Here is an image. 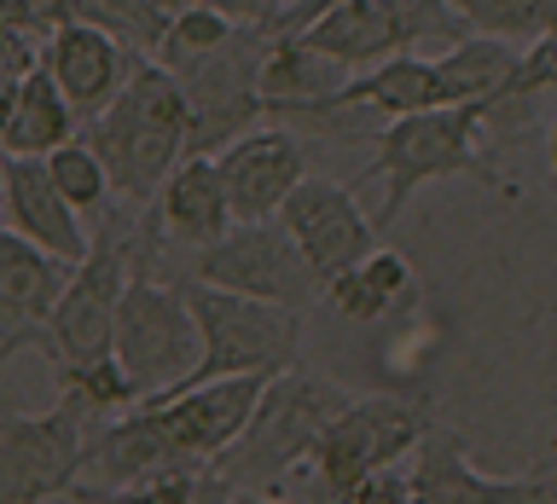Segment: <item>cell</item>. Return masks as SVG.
<instances>
[{"instance_id":"obj_5","label":"cell","mask_w":557,"mask_h":504,"mask_svg":"<svg viewBox=\"0 0 557 504\" xmlns=\"http://www.w3.org/2000/svg\"><path fill=\"white\" fill-rule=\"evenodd\" d=\"M134 232H139V209L128 203H111L94 226V250L70 285L59 295L47 319V342H52V371L59 365H87V360H104L111 354V337H116V307H122V290H128V267H134Z\"/></svg>"},{"instance_id":"obj_6","label":"cell","mask_w":557,"mask_h":504,"mask_svg":"<svg viewBox=\"0 0 557 504\" xmlns=\"http://www.w3.org/2000/svg\"><path fill=\"white\" fill-rule=\"evenodd\" d=\"M430 406L400 394H366L331 417V429L313 446V487L308 504H348V493L383 464H407L412 446L430 434Z\"/></svg>"},{"instance_id":"obj_13","label":"cell","mask_w":557,"mask_h":504,"mask_svg":"<svg viewBox=\"0 0 557 504\" xmlns=\"http://www.w3.org/2000/svg\"><path fill=\"white\" fill-rule=\"evenodd\" d=\"M215 174H221L226 209H233V226L278 220L285 198L308 174V151L285 122H278V128H250V134H238L233 146L215 151Z\"/></svg>"},{"instance_id":"obj_24","label":"cell","mask_w":557,"mask_h":504,"mask_svg":"<svg viewBox=\"0 0 557 504\" xmlns=\"http://www.w3.org/2000/svg\"><path fill=\"white\" fill-rule=\"evenodd\" d=\"M517 59H522V47H511V41H494V35H465V41H453L442 59H435V70H442L453 104H494V111H505Z\"/></svg>"},{"instance_id":"obj_26","label":"cell","mask_w":557,"mask_h":504,"mask_svg":"<svg viewBox=\"0 0 557 504\" xmlns=\"http://www.w3.org/2000/svg\"><path fill=\"white\" fill-rule=\"evenodd\" d=\"M47 174H52V186H59V198L76 209V215H104V209L116 203V191H111V174H104V163L94 156V146L87 139H70V146H59L52 156H41Z\"/></svg>"},{"instance_id":"obj_19","label":"cell","mask_w":557,"mask_h":504,"mask_svg":"<svg viewBox=\"0 0 557 504\" xmlns=\"http://www.w3.org/2000/svg\"><path fill=\"white\" fill-rule=\"evenodd\" d=\"M151 220H157V232H163L169 250H186V255L233 232V209H226L215 156H181L174 174L157 186Z\"/></svg>"},{"instance_id":"obj_7","label":"cell","mask_w":557,"mask_h":504,"mask_svg":"<svg viewBox=\"0 0 557 504\" xmlns=\"http://www.w3.org/2000/svg\"><path fill=\"white\" fill-rule=\"evenodd\" d=\"M268 47H273L268 24H238L233 41H221L203 59L169 70L181 99H186V156H215L221 146H233L238 134L256 128L261 59H268Z\"/></svg>"},{"instance_id":"obj_2","label":"cell","mask_w":557,"mask_h":504,"mask_svg":"<svg viewBox=\"0 0 557 504\" xmlns=\"http://www.w3.org/2000/svg\"><path fill=\"white\" fill-rule=\"evenodd\" d=\"M348 389H337L331 377H313V371H285L273 377L268 389H261L250 424L238 429V441L221 452L215 476L226 487H238V493H256V499H278V481L296 476L313 446H320V434L331 429V417L348 406Z\"/></svg>"},{"instance_id":"obj_8","label":"cell","mask_w":557,"mask_h":504,"mask_svg":"<svg viewBox=\"0 0 557 504\" xmlns=\"http://www.w3.org/2000/svg\"><path fill=\"white\" fill-rule=\"evenodd\" d=\"M111 354L139 389V406H146V400H163L169 389L186 382V371L198 365V319L186 313L181 290H174L169 278L128 267Z\"/></svg>"},{"instance_id":"obj_15","label":"cell","mask_w":557,"mask_h":504,"mask_svg":"<svg viewBox=\"0 0 557 504\" xmlns=\"http://www.w3.org/2000/svg\"><path fill=\"white\" fill-rule=\"evenodd\" d=\"M146 59V52H134L122 35L99 29V24H82V17H70V24H59L41 41V64L47 76L59 81V93L76 104L82 122H94L104 104H111L122 87H128L134 64Z\"/></svg>"},{"instance_id":"obj_29","label":"cell","mask_w":557,"mask_h":504,"mask_svg":"<svg viewBox=\"0 0 557 504\" xmlns=\"http://www.w3.org/2000/svg\"><path fill=\"white\" fill-rule=\"evenodd\" d=\"M70 24V12H64V0H0V29H24V35H47Z\"/></svg>"},{"instance_id":"obj_23","label":"cell","mask_w":557,"mask_h":504,"mask_svg":"<svg viewBox=\"0 0 557 504\" xmlns=\"http://www.w3.org/2000/svg\"><path fill=\"white\" fill-rule=\"evenodd\" d=\"M418 295V273L407 255L395 250H372L366 261H355L348 273L325 278V302L343 313V319H360V325H377L389 319V313H400Z\"/></svg>"},{"instance_id":"obj_25","label":"cell","mask_w":557,"mask_h":504,"mask_svg":"<svg viewBox=\"0 0 557 504\" xmlns=\"http://www.w3.org/2000/svg\"><path fill=\"white\" fill-rule=\"evenodd\" d=\"M453 12L470 35H494L511 47H529L557 29V0H453Z\"/></svg>"},{"instance_id":"obj_32","label":"cell","mask_w":557,"mask_h":504,"mask_svg":"<svg viewBox=\"0 0 557 504\" xmlns=\"http://www.w3.org/2000/svg\"><path fill=\"white\" fill-rule=\"evenodd\" d=\"M250 499H256V493H238V487H226V481L215 476V469H203L186 504H250Z\"/></svg>"},{"instance_id":"obj_27","label":"cell","mask_w":557,"mask_h":504,"mask_svg":"<svg viewBox=\"0 0 557 504\" xmlns=\"http://www.w3.org/2000/svg\"><path fill=\"white\" fill-rule=\"evenodd\" d=\"M233 29H238V17H226L215 7H181V12H169L151 59L163 70H181L191 59H203V52H215L221 41H233Z\"/></svg>"},{"instance_id":"obj_21","label":"cell","mask_w":557,"mask_h":504,"mask_svg":"<svg viewBox=\"0 0 557 504\" xmlns=\"http://www.w3.org/2000/svg\"><path fill=\"white\" fill-rule=\"evenodd\" d=\"M64 261H52L47 250H35L29 238H17L0 226V313H7L12 325H47L52 307H59V295L70 285Z\"/></svg>"},{"instance_id":"obj_22","label":"cell","mask_w":557,"mask_h":504,"mask_svg":"<svg viewBox=\"0 0 557 504\" xmlns=\"http://www.w3.org/2000/svg\"><path fill=\"white\" fill-rule=\"evenodd\" d=\"M70 139H82V116L76 104L59 93V81L47 76V64H35L12 93V122H7V139L0 151L7 156H52Z\"/></svg>"},{"instance_id":"obj_38","label":"cell","mask_w":557,"mask_h":504,"mask_svg":"<svg viewBox=\"0 0 557 504\" xmlns=\"http://www.w3.org/2000/svg\"><path fill=\"white\" fill-rule=\"evenodd\" d=\"M552 52H557V29H552Z\"/></svg>"},{"instance_id":"obj_28","label":"cell","mask_w":557,"mask_h":504,"mask_svg":"<svg viewBox=\"0 0 557 504\" xmlns=\"http://www.w3.org/2000/svg\"><path fill=\"white\" fill-rule=\"evenodd\" d=\"M209 469V464H203ZM203 469H181V476H151V481H128V487H87L76 481L64 493V504H186Z\"/></svg>"},{"instance_id":"obj_4","label":"cell","mask_w":557,"mask_h":504,"mask_svg":"<svg viewBox=\"0 0 557 504\" xmlns=\"http://www.w3.org/2000/svg\"><path fill=\"white\" fill-rule=\"evenodd\" d=\"M494 104H442V111H418L383 122L372 139V174L383 180V203L372 226L389 232L424 186L447 180V174H476V180L499 186V174L482 156V128L494 122Z\"/></svg>"},{"instance_id":"obj_34","label":"cell","mask_w":557,"mask_h":504,"mask_svg":"<svg viewBox=\"0 0 557 504\" xmlns=\"http://www.w3.org/2000/svg\"><path fill=\"white\" fill-rule=\"evenodd\" d=\"M546 156H552V186H557V116H552V134H546Z\"/></svg>"},{"instance_id":"obj_14","label":"cell","mask_w":557,"mask_h":504,"mask_svg":"<svg viewBox=\"0 0 557 504\" xmlns=\"http://www.w3.org/2000/svg\"><path fill=\"white\" fill-rule=\"evenodd\" d=\"M268 382L273 377H221V382H203V389L146 400V412L157 417V429L181 446V458L215 464L221 452L238 441V429L250 424V412H256V400Z\"/></svg>"},{"instance_id":"obj_36","label":"cell","mask_w":557,"mask_h":504,"mask_svg":"<svg viewBox=\"0 0 557 504\" xmlns=\"http://www.w3.org/2000/svg\"><path fill=\"white\" fill-rule=\"evenodd\" d=\"M552 469H557V441H552Z\"/></svg>"},{"instance_id":"obj_33","label":"cell","mask_w":557,"mask_h":504,"mask_svg":"<svg viewBox=\"0 0 557 504\" xmlns=\"http://www.w3.org/2000/svg\"><path fill=\"white\" fill-rule=\"evenodd\" d=\"M12 93H17V87L0 81V139H7V122H12Z\"/></svg>"},{"instance_id":"obj_11","label":"cell","mask_w":557,"mask_h":504,"mask_svg":"<svg viewBox=\"0 0 557 504\" xmlns=\"http://www.w3.org/2000/svg\"><path fill=\"white\" fill-rule=\"evenodd\" d=\"M278 226H285L290 243L308 255V267L320 273V285L377 250V226L366 220L355 191L343 180H331V174H302V186L285 198V209H278Z\"/></svg>"},{"instance_id":"obj_3","label":"cell","mask_w":557,"mask_h":504,"mask_svg":"<svg viewBox=\"0 0 557 504\" xmlns=\"http://www.w3.org/2000/svg\"><path fill=\"white\" fill-rule=\"evenodd\" d=\"M181 290L186 313L198 319V365L186 371L181 389H203L221 377H285L302 360V313L250 302V295L198 285V278H169ZM169 389V394H181Z\"/></svg>"},{"instance_id":"obj_20","label":"cell","mask_w":557,"mask_h":504,"mask_svg":"<svg viewBox=\"0 0 557 504\" xmlns=\"http://www.w3.org/2000/svg\"><path fill=\"white\" fill-rule=\"evenodd\" d=\"M442 104H453V99H447V81H442V70H435V59H424V52H395V59L348 76L331 116H348V111L366 116L372 111L383 122H395V116H418V111H442Z\"/></svg>"},{"instance_id":"obj_12","label":"cell","mask_w":557,"mask_h":504,"mask_svg":"<svg viewBox=\"0 0 557 504\" xmlns=\"http://www.w3.org/2000/svg\"><path fill=\"white\" fill-rule=\"evenodd\" d=\"M412 504H552L557 499V469H540V476H482L470 464V446L459 429L430 424V434L412 446Z\"/></svg>"},{"instance_id":"obj_35","label":"cell","mask_w":557,"mask_h":504,"mask_svg":"<svg viewBox=\"0 0 557 504\" xmlns=\"http://www.w3.org/2000/svg\"><path fill=\"white\" fill-rule=\"evenodd\" d=\"M250 504H290V499H250Z\"/></svg>"},{"instance_id":"obj_18","label":"cell","mask_w":557,"mask_h":504,"mask_svg":"<svg viewBox=\"0 0 557 504\" xmlns=\"http://www.w3.org/2000/svg\"><path fill=\"white\" fill-rule=\"evenodd\" d=\"M181 469H203V464L181 458V446L157 429V417L146 406L99 424L87 434V452H82L87 487H128V481H151V476H181Z\"/></svg>"},{"instance_id":"obj_31","label":"cell","mask_w":557,"mask_h":504,"mask_svg":"<svg viewBox=\"0 0 557 504\" xmlns=\"http://www.w3.org/2000/svg\"><path fill=\"white\" fill-rule=\"evenodd\" d=\"M35 64H41V47H35V35H24V29H0V81L17 87Z\"/></svg>"},{"instance_id":"obj_9","label":"cell","mask_w":557,"mask_h":504,"mask_svg":"<svg viewBox=\"0 0 557 504\" xmlns=\"http://www.w3.org/2000/svg\"><path fill=\"white\" fill-rule=\"evenodd\" d=\"M181 273L198 278V285L250 295V302H273V307H296V313H308L313 302H325L320 273L308 267V255L296 250L290 232L278 220L233 226L226 238L181 255ZM181 273H174V278H181Z\"/></svg>"},{"instance_id":"obj_37","label":"cell","mask_w":557,"mask_h":504,"mask_svg":"<svg viewBox=\"0 0 557 504\" xmlns=\"http://www.w3.org/2000/svg\"><path fill=\"white\" fill-rule=\"evenodd\" d=\"M0 174H7V151H0Z\"/></svg>"},{"instance_id":"obj_16","label":"cell","mask_w":557,"mask_h":504,"mask_svg":"<svg viewBox=\"0 0 557 504\" xmlns=\"http://www.w3.org/2000/svg\"><path fill=\"white\" fill-rule=\"evenodd\" d=\"M0 220H7V232L29 238L35 250H47L64 267H82L87 250H94L82 215L59 198V186H52L41 156H7V174H0Z\"/></svg>"},{"instance_id":"obj_1","label":"cell","mask_w":557,"mask_h":504,"mask_svg":"<svg viewBox=\"0 0 557 504\" xmlns=\"http://www.w3.org/2000/svg\"><path fill=\"white\" fill-rule=\"evenodd\" d=\"M82 139L111 174L116 203L151 209L157 186L186 156V99L157 59H139L128 87L104 104L94 122H82Z\"/></svg>"},{"instance_id":"obj_17","label":"cell","mask_w":557,"mask_h":504,"mask_svg":"<svg viewBox=\"0 0 557 504\" xmlns=\"http://www.w3.org/2000/svg\"><path fill=\"white\" fill-rule=\"evenodd\" d=\"M348 76H355V70L325 59V52L308 47L302 35H273L268 59H261V116L325 128L331 111H337V99H343V87H348Z\"/></svg>"},{"instance_id":"obj_30","label":"cell","mask_w":557,"mask_h":504,"mask_svg":"<svg viewBox=\"0 0 557 504\" xmlns=\"http://www.w3.org/2000/svg\"><path fill=\"white\" fill-rule=\"evenodd\" d=\"M348 504H412V469L407 464H383L372 469L355 493H348Z\"/></svg>"},{"instance_id":"obj_10","label":"cell","mask_w":557,"mask_h":504,"mask_svg":"<svg viewBox=\"0 0 557 504\" xmlns=\"http://www.w3.org/2000/svg\"><path fill=\"white\" fill-rule=\"evenodd\" d=\"M94 424L76 406L0 417V504H47L82 481V452Z\"/></svg>"}]
</instances>
